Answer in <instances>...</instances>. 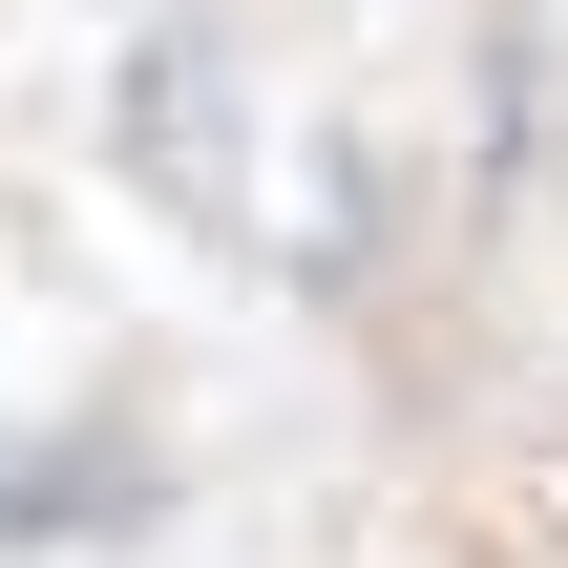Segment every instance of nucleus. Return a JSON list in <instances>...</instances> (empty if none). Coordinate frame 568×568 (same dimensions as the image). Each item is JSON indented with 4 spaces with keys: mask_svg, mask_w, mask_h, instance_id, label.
<instances>
[{
    "mask_svg": "<svg viewBox=\"0 0 568 568\" xmlns=\"http://www.w3.org/2000/svg\"><path fill=\"white\" fill-rule=\"evenodd\" d=\"M126 527H148V464H126V443H63V464L0 506V568H105Z\"/></svg>",
    "mask_w": 568,
    "mask_h": 568,
    "instance_id": "1",
    "label": "nucleus"
}]
</instances>
